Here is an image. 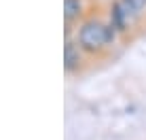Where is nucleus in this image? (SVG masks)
Returning a JSON list of instances; mask_svg holds the SVG:
<instances>
[{"mask_svg":"<svg viewBox=\"0 0 146 140\" xmlns=\"http://www.w3.org/2000/svg\"><path fill=\"white\" fill-rule=\"evenodd\" d=\"M125 2H127V7L131 9L133 13H142L144 11V7H146V0H125Z\"/></svg>","mask_w":146,"mask_h":140,"instance_id":"obj_5","label":"nucleus"},{"mask_svg":"<svg viewBox=\"0 0 146 140\" xmlns=\"http://www.w3.org/2000/svg\"><path fill=\"white\" fill-rule=\"evenodd\" d=\"M80 9H83V4H80V0H64V15H66V19L78 17L80 15Z\"/></svg>","mask_w":146,"mask_h":140,"instance_id":"obj_4","label":"nucleus"},{"mask_svg":"<svg viewBox=\"0 0 146 140\" xmlns=\"http://www.w3.org/2000/svg\"><path fill=\"white\" fill-rule=\"evenodd\" d=\"M114 34H117V30L112 26H104L100 21H87L78 30V43L87 51H98L104 45H110L114 41Z\"/></svg>","mask_w":146,"mask_h":140,"instance_id":"obj_1","label":"nucleus"},{"mask_svg":"<svg viewBox=\"0 0 146 140\" xmlns=\"http://www.w3.org/2000/svg\"><path fill=\"white\" fill-rule=\"evenodd\" d=\"M135 17H138V13H133L131 9L127 7L125 0H117L114 7H112V15H110V26L114 30H119V32H123V30L129 28V23H131Z\"/></svg>","mask_w":146,"mask_h":140,"instance_id":"obj_2","label":"nucleus"},{"mask_svg":"<svg viewBox=\"0 0 146 140\" xmlns=\"http://www.w3.org/2000/svg\"><path fill=\"white\" fill-rule=\"evenodd\" d=\"M80 64V53H78V47L74 43H66V47H64V66L66 70H74Z\"/></svg>","mask_w":146,"mask_h":140,"instance_id":"obj_3","label":"nucleus"}]
</instances>
